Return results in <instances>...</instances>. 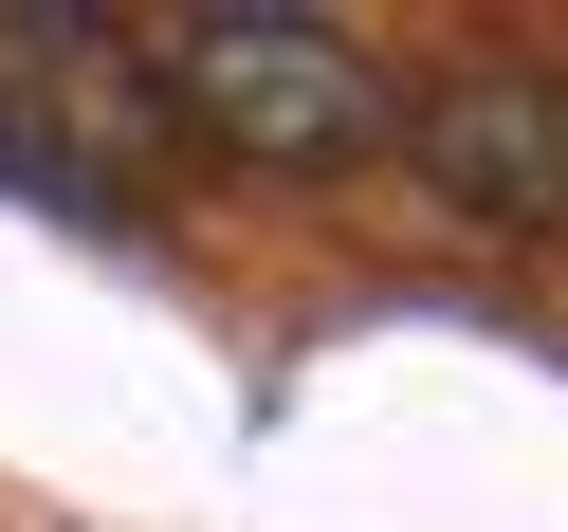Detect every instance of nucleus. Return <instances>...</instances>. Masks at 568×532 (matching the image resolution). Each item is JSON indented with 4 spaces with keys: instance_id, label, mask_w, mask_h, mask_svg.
Segmentation results:
<instances>
[{
    "instance_id": "1",
    "label": "nucleus",
    "mask_w": 568,
    "mask_h": 532,
    "mask_svg": "<svg viewBox=\"0 0 568 532\" xmlns=\"http://www.w3.org/2000/svg\"><path fill=\"white\" fill-rule=\"evenodd\" d=\"M148 74H165V129L257 184H348L367 148H404L385 56L312 0H184V19H148Z\"/></svg>"
},
{
    "instance_id": "2",
    "label": "nucleus",
    "mask_w": 568,
    "mask_h": 532,
    "mask_svg": "<svg viewBox=\"0 0 568 532\" xmlns=\"http://www.w3.org/2000/svg\"><path fill=\"white\" fill-rule=\"evenodd\" d=\"M165 148V74L111 19H55V0H0V184L55 202V221H129Z\"/></svg>"
},
{
    "instance_id": "3",
    "label": "nucleus",
    "mask_w": 568,
    "mask_h": 532,
    "mask_svg": "<svg viewBox=\"0 0 568 532\" xmlns=\"http://www.w3.org/2000/svg\"><path fill=\"white\" fill-rule=\"evenodd\" d=\"M404 165L440 221L495 239H568V56H458L404 92Z\"/></svg>"
}]
</instances>
